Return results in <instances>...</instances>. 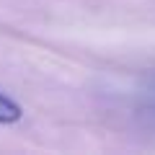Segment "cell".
I'll return each mask as SVG.
<instances>
[{
	"instance_id": "7a4b0ae2",
	"label": "cell",
	"mask_w": 155,
	"mask_h": 155,
	"mask_svg": "<svg viewBox=\"0 0 155 155\" xmlns=\"http://www.w3.org/2000/svg\"><path fill=\"white\" fill-rule=\"evenodd\" d=\"M150 101H153V106H155V88L150 91Z\"/></svg>"
},
{
	"instance_id": "6da1fadb",
	"label": "cell",
	"mask_w": 155,
	"mask_h": 155,
	"mask_svg": "<svg viewBox=\"0 0 155 155\" xmlns=\"http://www.w3.org/2000/svg\"><path fill=\"white\" fill-rule=\"evenodd\" d=\"M21 116H23L21 106L11 96L0 93V124H16V122H21Z\"/></svg>"
}]
</instances>
